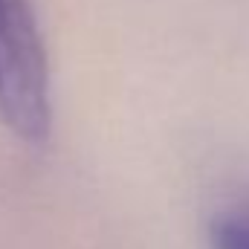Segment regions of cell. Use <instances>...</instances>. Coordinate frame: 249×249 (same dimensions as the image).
<instances>
[{"mask_svg": "<svg viewBox=\"0 0 249 249\" xmlns=\"http://www.w3.org/2000/svg\"><path fill=\"white\" fill-rule=\"evenodd\" d=\"M212 249H249V197L223 206L209 229Z\"/></svg>", "mask_w": 249, "mask_h": 249, "instance_id": "cell-2", "label": "cell"}, {"mask_svg": "<svg viewBox=\"0 0 249 249\" xmlns=\"http://www.w3.org/2000/svg\"><path fill=\"white\" fill-rule=\"evenodd\" d=\"M0 119L26 145L53 133V81L32 0H0Z\"/></svg>", "mask_w": 249, "mask_h": 249, "instance_id": "cell-1", "label": "cell"}]
</instances>
